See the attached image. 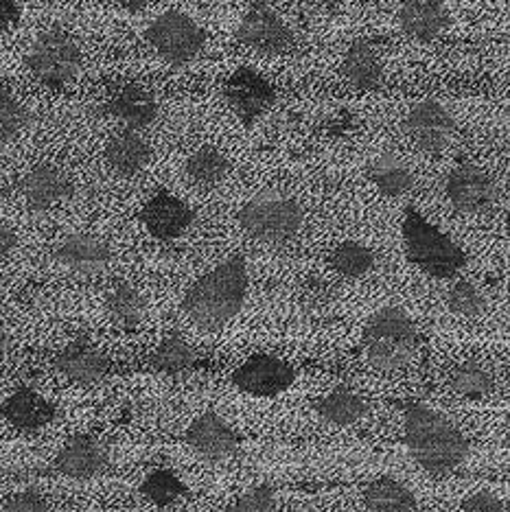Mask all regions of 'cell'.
Wrapping results in <instances>:
<instances>
[{
  "instance_id": "1",
  "label": "cell",
  "mask_w": 510,
  "mask_h": 512,
  "mask_svg": "<svg viewBox=\"0 0 510 512\" xmlns=\"http://www.w3.org/2000/svg\"><path fill=\"white\" fill-rule=\"evenodd\" d=\"M248 265L241 256H233L206 272L184 294L182 307L187 316L206 331L224 327L241 311L248 294Z\"/></svg>"
},
{
  "instance_id": "2",
  "label": "cell",
  "mask_w": 510,
  "mask_h": 512,
  "mask_svg": "<svg viewBox=\"0 0 510 512\" xmlns=\"http://www.w3.org/2000/svg\"><path fill=\"white\" fill-rule=\"evenodd\" d=\"M405 442L412 460L427 473H449L467 460L469 442L460 429L432 407L405 410Z\"/></svg>"
},
{
  "instance_id": "3",
  "label": "cell",
  "mask_w": 510,
  "mask_h": 512,
  "mask_svg": "<svg viewBox=\"0 0 510 512\" xmlns=\"http://www.w3.org/2000/svg\"><path fill=\"white\" fill-rule=\"evenodd\" d=\"M416 344L419 337L414 322L399 307L379 309L364 331L368 364L384 372H397L408 366L416 353Z\"/></svg>"
},
{
  "instance_id": "4",
  "label": "cell",
  "mask_w": 510,
  "mask_h": 512,
  "mask_svg": "<svg viewBox=\"0 0 510 512\" xmlns=\"http://www.w3.org/2000/svg\"><path fill=\"white\" fill-rule=\"evenodd\" d=\"M401 235L410 263L434 278H454L467 263L458 243L416 211L405 213Z\"/></svg>"
},
{
  "instance_id": "5",
  "label": "cell",
  "mask_w": 510,
  "mask_h": 512,
  "mask_svg": "<svg viewBox=\"0 0 510 512\" xmlns=\"http://www.w3.org/2000/svg\"><path fill=\"white\" fill-rule=\"evenodd\" d=\"M239 224L254 241L285 246L305 224V211L294 197L278 191H263L239 211Z\"/></svg>"
},
{
  "instance_id": "6",
  "label": "cell",
  "mask_w": 510,
  "mask_h": 512,
  "mask_svg": "<svg viewBox=\"0 0 510 512\" xmlns=\"http://www.w3.org/2000/svg\"><path fill=\"white\" fill-rule=\"evenodd\" d=\"M25 64L40 84L62 88L77 77L81 66V49L77 40L64 29H49L33 42Z\"/></svg>"
},
{
  "instance_id": "7",
  "label": "cell",
  "mask_w": 510,
  "mask_h": 512,
  "mask_svg": "<svg viewBox=\"0 0 510 512\" xmlns=\"http://www.w3.org/2000/svg\"><path fill=\"white\" fill-rule=\"evenodd\" d=\"M152 49L169 64H189L204 49V31L197 22L180 11L158 16L145 33Z\"/></svg>"
},
{
  "instance_id": "8",
  "label": "cell",
  "mask_w": 510,
  "mask_h": 512,
  "mask_svg": "<svg viewBox=\"0 0 510 512\" xmlns=\"http://www.w3.org/2000/svg\"><path fill=\"white\" fill-rule=\"evenodd\" d=\"M237 40L243 46H248V49L265 55H283L294 46L292 31L287 29L283 18L263 0L252 3L246 16L241 18L237 27Z\"/></svg>"
},
{
  "instance_id": "9",
  "label": "cell",
  "mask_w": 510,
  "mask_h": 512,
  "mask_svg": "<svg viewBox=\"0 0 510 512\" xmlns=\"http://www.w3.org/2000/svg\"><path fill=\"white\" fill-rule=\"evenodd\" d=\"M296 372L283 357L259 353L248 357L235 372L233 383L252 397H276L294 386Z\"/></svg>"
},
{
  "instance_id": "10",
  "label": "cell",
  "mask_w": 510,
  "mask_h": 512,
  "mask_svg": "<svg viewBox=\"0 0 510 512\" xmlns=\"http://www.w3.org/2000/svg\"><path fill=\"white\" fill-rule=\"evenodd\" d=\"M274 99L276 92L270 81L252 68H239L224 84V101L246 125L268 112Z\"/></svg>"
},
{
  "instance_id": "11",
  "label": "cell",
  "mask_w": 510,
  "mask_h": 512,
  "mask_svg": "<svg viewBox=\"0 0 510 512\" xmlns=\"http://www.w3.org/2000/svg\"><path fill=\"white\" fill-rule=\"evenodd\" d=\"M403 130L423 154H440L454 134V119L438 101H421L405 116Z\"/></svg>"
},
{
  "instance_id": "12",
  "label": "cell",
  "mask_w": 510,
  "mask_h": 512,
  "mask_svg": "<svg viewBox=\"0 0 510 512\" xmlns=\"http://www.w3.org/2000/svg\"><path fill=\"white\" fill-rule=\"evenodd\" d=\"M445 191L449 204L465 215L484 213L495 202V184L491 176L471 162L451 169Z\"/></svg>"
},
{
  "instance_id": "13",
  "label": "cell",
  "mask_w": 510,
  "mask_h": 512,
  "mask_svg": "<svg viewBox=\"0 0 510 512\" xmlns=\"http://www.w3.org/2000/svg\"><path fill=\"white\" fill-rule=\"evenodd\" d=\"M193 211L180 197L171 193H158L149 200L141 213L143 226L158 241H173L182 237L193 224Z\"/></svg>"
},
{
  "instance_id": "14",
  "label": "cell",
  "mask_w": 510,
  "mask_h": 512,
  "mask_svg": "<svg viewBox=\"0 0 510 512\" xmlns=\"http://www.w3.org/2000/svg\"><path fill=\"white\" fill-rule=\"evenodd\" d=\"M55 469L73 480H90L108 469V451L97 438L75 436L60 451Z\"/></svg>"
},
{
  "instance_id": "15",
  "label": "cell",
  "mask_w": 510,
  "mask_h": 512,
  "mask_svg": "<svg viewBox=\"0 0 510 512\" xmlns=\"http://www.w3.org/2000/svg\"><path fill=\"white\" fill-rule=\"evenodd\" d=\"M187 442L195 453L208 460H224L239 449V436L215 412L202 414L187 429Z\"/></svg>"
},
{
  "instance_id": "16",
  "label": "cell",
  "mask_w": 510,
  "mask_h": 512,
  "mask_svg": "<svg viewBox=\"0 0 510 512\" xmlns=\"http://www.w3.org/2000/svg\"><path fill=\"white\" fill-rule=\"evenodd\" d=\"M55 259L77 274H99L112 261V250L106 241L92 235L66 237L55 250Z\"/></svg>"
},
{
  "instance_id": "17",
  "label": "cell",
  "mask_w": 510,
  "mask_h": 512,
  "mask_svg": "<svg viewBox=\"0 0 510 512\" xmlns=\"http://www.w3.org/2000/svg\"><path fill=\"white\" fill-rule=\"evenodd\" d=\"M108 114L125 123L127 130H145L158 119V101L152 90L138 84L121 86L108 101Z\"/></svg>"
},
{
  "instance_id": "18",
  "label": "cell",
  "mask_w": 510,
  "mask_h": 512,
  "mask_svg": "<svg viewBox=\"0 0 510 512\" xmlns=\"http://www.w3.org/2000/svg\"><path fill=\"white\" fill-rule=\"evenodd\" d=\"M22 197L33 211H46L55 204L66 200L73 193V184L53 165H38L33 167L20 184Z\"/></svg>"
},
{
  "instance_id": "19",
  "label": "cell",
  "mask_w": 510,
  "mask_h": 512,
  "mask_svg": "<svg viewBox=\"0 0 510 512\" xmlns=\"http://www.w3.org/2000/svg\"><path fill=\"white\" fill-rule=\"evenodd\" d=\"M0 412H3L5 421L20 429V432H40L46 425H51L55 418L53 403L31 388L16 390L0 407Z\"/></svg>"
},
{
  "instance_id": "20",
  "label": "cell",
  "mask_w": 510,
  "mask_h": 512,
  "mask_svg": "<svg viewBox=\"0 0 510 512\" xmlns=\"http://www.w3.org/2000/svg\"><path fill=\"white\" fill-rule=\"evenodd\" d=\"M443 0H403L399 11L401 29L419 42H432L447 29Z\"/></svg>"
},
{
  "instance_id": "21",
  "label": "cell",
  "mask_w": 510,
  "mask_h": 512,
  "mask_svg": "<svg viewBox=\"0 0 510 512\" xmlns=\"http://www.w3.org/2000/svg\"><path fill=\"white\" fill-rule=\"evenodd\" d=\"M55 368L77 383H97L110 372V359L88 342H73L55 357Z\"/></svg>"
},
{
  "instance_id": "22",
  "label": "cell",
  "mask_w": 510,
  "mask_h": 512,
  "mask_svg": "<svg viewBox=\"0 0 510 512\" xmlns=\"http://www.w3.org/2000/svg\"><path fill=\"white\" fill-rule=\"evenodd\" d=\"M106 160L112 171H117L123 178H132L141 173L147 162L152 160V145L138 130L119 132L106 145Z\"/></svg>"
},
{
  "instance_id": "23",
  "label": "cell",
  "mask_w": 510,
  "mask_h": 512,
  "mask_svg": "<svg viewBox=\"0 0 510 512\" xmlns=\"http://www.w3.org/2000/svg\"><path fill=\"white\" fill-rule=\"evenodd\" d=\"M344 77L355 90H377L384 81L379 60L375 49L366 40H357L351 44V49L344 55Z\"/></svg>"
},
{
  "instance_id": "24",
  "label": "cell",
  "mask_w": 510,
  "mask_h": 512,
  "mask_svg": "<svg viewBox=\"0 0 510 512\" xmlns=\"http://www.w3.org/2000/svg\"><path fill=\"white\" fill-rule=\"evenodd\" d=\"M364 504L370 512H414L416 497L399 480L379 477L364 488Z\"/></svg>"
},
{
  "instance_id": "25",
  "label": "cell",
  "mask_w": 510,
  "mask_h": 512,
  "mask_svg": "<svg viewBox=\"0 0 510 512\" xmlns=\"http://www.w3.org/2000/svg\"><path fill=\"white\" fill-rule=\"evenodd\" d=\"M368 178L386 197H403L412 189L414 178L408 165L397 156L381 154L368 165Z\"/></svg>"
},
{
  "instance_id": "26",
  "label": "cell",
  "mask_w": 510,
  "mask_h": 512,
  "mask_svg": "<svg viewBox=\"0 0 510 512\" xmlns=\"http://www.w3.org/2000/svg\"><path fill=\"white\" fill-rule=\"evenodd\" d=\"M316 412L331 425H353L362 421L368 412V403L353 390H333L316 403Z\"/></svg>"
},
{
  "instance_id": "27",
  "label": "cell",
  "mask_w": 510,
  "mask_h": 512,
  "mask_svg": "<svg viewBox=\"0 0 510 512\" xmlns=\"http://www.w3.org/2000/svg\"><path fill=\"white\" fill-rule=\"evenodd\" d=\"M106 307L112 320L123 329H136L145 318V300L130 283H117L106 298Z\"/></svg>"
},
{
  "instance_id": "28",
  "label": "cell",
  "mask_w": 510,
  "mask_h": 512,
  "mask_svg": "<svg viewBox=\"0 0 510 512\" xmlns=\"http://www.w3.org/2000/svg\"><path fill=\"white\" fill-rule=\"evenodd\" d=\"M149 364L165 375H180V372H187L197 364V353L180 335H169L158 344Z\"/></svg>"
},
{
  "instance_id": "29",
  "label": "cell",
  "mask_w": 510,
  "mask_h": 512,
  "mask_svg": "<svg viewBox=\"0 0 510 512\" xmlns=\"http://www.w3.org/2000/svg\"><path fill=\"white\" fill-rule=\"evenodd\" d=\"M230 171V160L224 156V151H219L213 145H204L187 160V176L202 184V186H215L226 178Z\"/></svg>"
},
{
  "instance_id": "30",
  "label": "cell",
  "mask_w": 510,
  "mask_h": 512,
  "mask_svg": "<svg viewBox=\"0 0 510 512\" xmlns=\"http://www.w3.org/2000/svg\"><path fill=\"white\" fill-rule=\"evenodd\" d=\"M449 388L460 397L482 399L495 390V379L489 368L478 362H465L449 372Z\"/></svg>"
},
{
  "instance_id": "31",
  "label": "cell",
  "mask_w": 510,
  "mask_h": 512,
  "mask_svg": "<svg viewBox=\"0 0 510 512\" xmlns=\"http://www.w3.org/2000/svg\"><path fill=\"white\" fill-rule=\"evenodd\" d=\"M375 263V252L357 241L340 243V246L331 252L333 270L342 274L344 278H362L373 270Z\"/></svg>"
},
{
  "instance_id": "32",
  "label": "cell",
  "mask_w": 510,
  "mask_h": 512,
  "mask_svg": "<svg viewBox=\"0 0 510 512\" xmlns=\"http://www.w3.org/2000/svg\"><path fill=\"white\" fill-rule=\"evenodd\" d=\"M141 495L145 499H149V502L165 508V506H171L176 504L178 499L187 493V486L182 484L180 477L169 471V469H156L152 473L145 475V480L141 482Z\"/></svg>"
},
{
  "instance_id": "33",
  "label": "cell",
  "mask_w": 510,
  "mask_h": 512,
  "mask_svg": "<svg viewBox=\"0 0 510 512\" xmlns=\"http://www.w3.org/2000/svg\"><path fill=\"white\" fill-rule=\"evenodd\" d=\"M447 307L458 318H478L486 309V300L471 281H456L447 294Z\"/></svg>"
},
{
  "instance_id": "34",
  "label": "cell",
  "mask_w": 510,
  "mask_h": 512,
  "mask_svg": "<svg viewBox=\"0 0 510 512\" xmlns=\"http://www.w3.org/2000/svg\"><path fill=\"white\" fill-rule=\"evenodd\" d=\"M29 123V112L9 88H0V141L16 138Z\"/></svg>"
},
{
  "instance_id": "35",
  "label": "cell",
  "mask_w": 510,
  "mask_h": 512,
  "mask_svg": "<svg viewBox=\"0 0 510 512\" xmlns=\"http://www.w3.org/2000/svg\"><path fill=\"white\" fill-rule=\"evenodd\" d=\"M224 512H276V497L270 486H254Z\"/></svg>"
},
{
  "instance_id": "36",
  "label": "cell",
  "mask_w": 510,
  "mask_h": 512,
  "mask_svg": "<svg viewBox=\"0 0 510 512\" xmlns=\"http://www.w3.org/2000/svg\"><path fill=\"white\" fill-rule=\"evenodd\" d=\"M3 512H49V499L38 491H20L5 499Z\"/></svg>"
},
{
  "instance_id": "37",
  "label": "cell",
  "mask_w": 510,
  "mask_h": 512,
  "mask_svg": "<svg viewBox=\"0 0 510 512\" xmlns=\"http://www.w3.org/2000/svg\"><path fill=\"white\" fill-rule=\"evenodd\" d=\"M462 512H506V502L491 491H478L462 502Z\"/></svg>"
},
{
  "instance_id": "38",
  "label": "cell",
  "mask_w": 510,
  "mask_h": 512,
  "mask_svg": "<svg viewBox=\"0 0 510 512\" xmlns=\"http://www.w3.org/2000/svg\"><path fill=\"white\" fill-rule=\"evenodd\" d=\"M300 298H303L307 305L311 307H322L327 305V300L331 298V287L322 281V278L309 276L300 285Z\"/></svg>"
},
{
  "instance_id": "39",
  "label": "cell",
  "mask_w": 510,
  "mask_h": 512,
  "mask_svg": "<svg viewBox=\"0 0 510 512\" xmlns=\"http://www.w3.org/2000/svg\"><path fill=\"white\" fill-rule=\"evenodd\" d=\"M20 20V5L16 0H0V31H9Z\"/></svg>"
},
{
  "instance_id": "40",
  "label": "cell",
  "mask_w": 510,
  "mask_h": 512,
  "mask_svg": "<svg viewBox=\"0 0 510 512\" xmlns=\"http://www.w3.org/2000/svg\"><path fill=\"white\" fill-rule=\"evenodd\" d=\"M16 232L11 230L5 221H0V261L7 259V256L11 254V250L16 248Z\"/></svg>"
},
{
  "instance_id": "41",
  "label": "cell",
  "mask_w": 510,
  "mask_h": 512,
  "mask_svg": "<svg viewBox=\"0 0 510 512\" xmlns=\"http://www.w3.org/2000/svg\"><path fill=\"white\" fill-rule=\"evenodd\" d=\"M114 3H119L123 9H127V11H141V9H145L149 3H152V0H114Z\"/></svg>"
},
{
  "instance_id": "42",
  "label": "cell",
  "mask_w": 510,
  "mask_h": 512,
  "mask_svg": "<svg viewBox=\"0 0 510 512\" xmlns=\"http://www.w3.org/2000/svg\"><path fill=\"white\" fill-rule=\"evenodd\" d=\"M9 348H11V337L5 331V327H0V362L9 355Z\"/></svg>"
},
{
  "instance_id": "43",
  "label": "cell",
  "mask_w": 510,
  "mask_h": 512,
  "mask_svg": "<svg viewBox=\"0 0 510 512\" xmlns=\"http://www.w3.org/2000/svg\"><path fill=\"white\" fill-rule=\"evenodd\" d=\"M322 3H340V0H322Z\"/></svg>"
}]
</instances>
